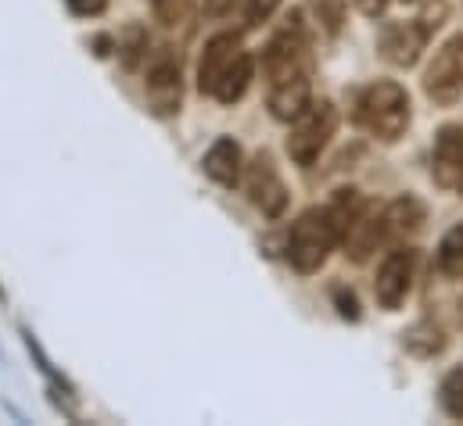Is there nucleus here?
<instances>
[{
  "mask_svg": "<svg viewBox=\"0 0 463 426\" xmlns=\"http://www.w3.org/2000/svg\"><path fill=\"white\" fill-rule=\"evenodd\" d=\"M262 72L269 83H280V79H291V76H302L309 72V43L302 36V29H288L280 32L266 51H262Z\"/></svg>",
  "mask_w": 463,
  "mask_h": 426,
  "instance_id": "6e6552de",
  "label": "nucleus"
},
{
  "mask_svg": "<svg viewBox=\"0 0 463 426\" xmlns=\"http://www.w3.org/2000/svg\"><path fill=\"white\" fill-rule=\"evenodd\" d=\"M424 43H428V32H424L420 22H392V25H384L377 47H381V58H384L388 65L410 69V65H417Z\"/></svg>",
  "mask_w": 463,
  "mask_h": 426,
  "instance_id": "9b49d317",
  "label": "nucleus"
},
{
  "mask_svg": "<svg viewBox=\"0 0 463 426\" xmlns=\"http://www.w3.org/2000/svg\"><path fill=\"white\" fill-rule=\"evenodd\" d=\"M241 54H244V43H241L237 32H220V36H213V40L205 43L202 61H198V90L213 97L216 87H220V79L227 76V69H231Z\"/></svg>",
  "mask_w": 463,
  "mask_h": 426,
  "instance_id": "9d476101",
  "label": "nucleus"
},
{
  "mask_svg": "<svg viewBox=\"0 0 463 426\" xmlns=\"http://www.w3.org/2000/svg\"><path fill=\"white\" fill-rule=\"evenodd\" d=\"M251 76H255V61H251V54L244 51L237 61H233L231 69H227V76L220 79V87H216V101L220 105H237L244 94H248V87H251Z\"/></svg>",
  "mask_w": 463,
  "mask_h": 426,
  "instance_id": "dca6fc26",
  "label": "nucleus"
},
{
  "mask_svg": "<svg viewBox=\"0 0 463 426\" xmlns=\"http://www.w3.org/2000/svg\"><path fill=\"white\" fill-rule=\"evenodd\" d=\"M457 190H460V198H463V180H460V187H457Z\"/></svg>",
  "mask_w": 463,
  "mask_h": 426,
  "instance_id": "bb28decb",
  "label": "nucleus"
},
{
  "mask_svg": "<svg viewBox=\"0 0 463 426\" xmlns=\"http://www.w3.org/2000/svg\"><path fill=\"white\" fill-rule=\"evenodd\" d=\"M355 118L381 144H395L406 133V125H410V94L399 83L381 79V83H373V87L363 90L359 107H355Z\"/></svg>",
  "mask_w": 463,
  "mask_h": 426,
  "instance_id": "f03ea898",
  "label": "nucleus"
},
{
  "mask_svg": "<svg viewBox=\"0 0 463 426\" xmlns=\"http://www.w3.org/2000/svg\"><path fill=\"white\" fill-rule=\"evenodd\" d=\"M118 51H122L126 69H133V65H137V58L147 51V36H144L137 25H129V29H126V43H118Z\"/></svg>",
  "mask_w": 463,
  "mask_h": 426,
  "instance_id": "412c9836",
  "label": "nucleus"
},
{
  "mask_svg": "<svg viewBox=\"0 0 463 426\" xmlns=\"http://www.w3.org/2000/svg\"><path fill=\"white\" fill-rule=\"evenodd\" d=\"M413 265H417V255L410 247L388 251V258L381 262L377 280H373V298L384 312H395L406 301V294L413 287Z\"/></svg>",
  "mask_w": 463,
  "mask_h": 426,
  "instance_id": "0eeeda50",
  "label": "nucleus"
},
{
  "mask_svg": "<svg viewBox=\"0 0 463 426\" xmlns=\"http://www.w3.org/2000/svg\"><path fill=\"white\" fill-rule=\"evenodd\" d=\"M424 94L439 107H453L463 97V32L449 36L435 51L424 72Z\"/></svg>",
  "mask_w": 463,
  "mask_h": 426,
  "instance_id": "20e7f679",
  "label": "nucleus"
},
{
  "mask_svg": "<svg viewBox=\"0 0 463 426\" xmlns=\"http://www.w3.org/2000/svg\"><path fill=\"white\" fill-rule=\"evenodd\" d=\"M277 7H280V0H248V7H244V25H248V29L262 25Z\"/></svg>",
  "mask_w": 463,
  "mask_h": 426,
  "instance_id": "4be33fe9",
  "label": "nucleus"
},
{
  "mask_svg": "<svg viewBox=\"0 0 463 426\" xmlns=\"http://www.w3.org/2000/svg\"><path fill=\"white\" fill-rule=\"evenodd\" d=\"M65 4H69V11L80 14V18H94V14H101V11L109 7V0H65Z\"/></svg>",
  "mask_w": 463,
  "mask_h": 426,
  "instance_id": "b1692460",
  "label": "nucleus"
},
{
  "mask_svg": "<svg viewBox=\"0 0 463 426\" xmlns=\"http://www.w3.org/2000/svg\"><path fill=\"white\" fill-rule=\"evenodd\" d=\"M355 7H359L366 18H377V14L388 7V0H355Z\"/></svg>",
  "mask_w": 463,
  "mask_h": 426,
  "instance_id": "a878e982",
  "label": "nucleus"
},
{
  "mask_svg": "<svg viewBox=\"0 0 463 426\" xmlns=\"http://www.w3.org/2000/svg\"><path fill=\"white\" fill-rule=\"evenodd\" d=\"M205 176H213L220 187H233L244 172V154H241V144L231 136H220L209 151H205Z\"/></svg>",
  "mask_w": 463,
  "mask_h": 426,
  "instance_id": "4468645a",
  "label": "nucleus"
},
{
  "mask_svg": "<svg viewBox=\"0 0 463 426\" xmlns=\"http://www.w3.org/2000/svg\"><path fill=\"white\" fill-rule=\"evenodd\" d=\"M402 4H413V0H402Z\"/></svg>",
  "mask_w": 463,
  "mask_h": 426,
  "instance_id": "cd10ccee",
  "label": "nucleus"
},
{
  "mask_svg": "<svg viewBox=\"0 0 463 426\" xmlns=\"http://www.w3.org/2000/svg\"><path fill=\"white\" fill-rule=\"evenodd\" d=\"M388 236V226H384V208H373V205H359V212L348 218L345 236H342V247H345V258L352 262H366L377 244Z\"/></svg>",
  "mask_w": 463,
  "mask_h": 426,
  "instance_id": "1a4fd4ad",
  "label": "nucleus"
},
{
  "mask_svg": "<svg viewBox=\"0 0 463 426\" xmlns=\"http://www.w3.org/2000/svg\"><path fill=\"white\" fill-rule=\"evenodd\" d=\"M144 94L147 105L158 118H173L184 101V76H180V61L173 54H155L147 65V79H144Z\"/></svg>",
  "mask_w": 463,
  "mask_h": 426,
  "instance_id": "423d86ee",
  "label": "nucleus"
},
{
  "mask_svg": "<svg viewBox=\"0 0 463 426\" xmlns=\"http://www.w3.org/2000/svg\"><path fill=\"white\" fill-rule=\"evenodd\" d=\"M446 11H449V7H446V0H439L435 7H428V11H424V14L417 18V22L424 25V32H428V36H431V32H435V29L442 25V18H446Z\"/></svg>",
  "mask_w": 463,
  "mask_h": 426,
  "instance_id": "5701e85b",
  "label": "nucleus"
},
{
  "mask_svg": "<svg viewBox=\"0 0 463 426\" xmlns=\"http://www.w3.org/2000/svg\"><path fill=\"white\" fill-rule=\"evenodd\" d=\"M335 301H338V312L345 316V320H359V305H355V294L352 291H335Z\"/></svg>",
  "mask_w": 463,
  "mask_h": 426,
  "instance_id": "393cba45",
  "label": "nucleus"
},
{
  "mask_svg": "<svg viewBox=\"0 0 463 426\" xmlns=\"http://www.w3.org/2000/svg\"><path fill=\"white\" fill-rule=\"evenodd\" d=\"M402 347L417 358H435L439 351H446V333L435 322H417L402 333Z\"/></svg>",
  "mask_w": 463,
  "mask_h": 426,
  "instance_id": "f3484780",
  "label": "nucleus"
},
{
  "mask_svg": "<svg viewBox=\"0 0 463 426\" xmlns=\"http://www.w3.org/2000/svg\"><path fill=\"white\" fill-rule=\"evenodd\" d=\"M359 205L363 201L355 198V190H338V198L331 205H320V208H309V212L298 215V222L288 233L291 269L302 273V276L317 273L327 262V255L335 251V244H342L348 218L359 212Z\"/></svg>",
  "mask_w": 463,
  "mask_h": 426,
  "instance_id": "f257e3e1",
  "label": "nucleus"
},
{
  "mask_svg": "<svg viewBox=\"0 0 463 426\" xmlns=\"http://www.w3.org/2000/svg\"><path fill=\"white\" fill-rule=\"evenodd\" d=\"M244 194H248V201L262 215H269V218L284 215V208H288V187H284V180H280V172H277L269 154H255L248 162V169H244Z\"/></svg>",
  "mask_w": 463,
  "mask_h": 426,
  "instance_id": "39448f33",
  "label": "nucleus"
},
{
  "mask_svg": "<svg viewBox=\"0 0 463 426\" xmlns=\"http://www.w3.org/2000/svg\"><path fill=\"white\" fill-rule=\"evenodd\" d=\"M313 101V87H309V72L302 76H291V79H280V83H269V111L273 118L280 122H295Z\"/></svg>",
  "mask_w": 463,
  "mask_h": 426,
  "instance_id": "ddd939ff",
  "label": "nucleus"
},
{
  "mask_svg": "<svg viewBox=\"0 0 463 426\" xmlns=\"http://www.w3.org/2000/svg\"><path fill=\"white\" fill-rule=\"evenodd\" d=\"M151 7H155V18L162 25H180L191 14L194 0H151Z\"/></svg>",
  "mask_w": 463,
  "mask_h": 426,
  "instance_id": "aec40b11",
  "label": "nucleus"
},
{
  "mask_svg": "<svg viewBox=\"0 0 463 426\" xmlns=\"http://www.w3.org/2000/svg\"><path fill=\"white\" fill-rule=\"evenodd\" d=\"M335 129H338V107L331 101H309V107L291 122V133H288L291 162L309 169L324 154V147L331 144Z\"/></svg>",
  "mask_w": 463,
  "mask_h": 426,
  "instance_id": "7ed1b4c3",
  "label": "nucleus"
},
{
  "mask_svg": "<svg viewBox=\"0 0 463 426\" xmlns=\"http://www.w3.org/2000/svg\"><path fill=\"white\" fill-rule=\"evenodd\" d=\"M435 265H439V273H442V276H449V280H463V222H457V226L442 236L439 255H435Z\"/></svg>",
  "mask_w": 463,
  "mask_h": 426,
  "instance_id": "a211bd4d",
  "label": "nucleus"
},
{
  "mask_svg": "<svg viewBox=\"0 0 463 426\" xmlns=\"http://www.w3.org/2000/svg\"><path fill=\"white\" fill-rule=\"evenodd\" d=\"M431 180L442 190H457L463 180V125H442L431 154Z\"/></svg>",
  "mask_w": 463,
  "mask_h": 426,
  "instance_id": "f8f14e48",
  "label": "nucleus"
},
{
  "mask_svg": "<svg viewBox=\"0 0 463 426\" xmlns=\"http://www.w3.org/2000/svg\"><path fill=\"white\" fill-rule=\"evenodd\" d=\"M439 402H442L446 416L463 420V366H457V369L446 373V380L439 384Z\"/></svg>",
  "mask_w": 463,
  "mask_h": 426,
  "instance_id": "6ab92c4d",
  "label": "nucleus"
},
{
  "mask_svg": "<svg viewBox=\"0 0 463 426\" xmlns=\"http://www.w3.org/2000/svg\"><path fill=\"white\" fill-rule=\"evenodd\" d=\"M424 222H428V208H424V201H417L413 194L395 198V201L384 208L388 236H410V233H417Z\"/></svg>",
  "mask_w": 463,
  "mask_h": 426,
  "instance_id": "2eb2a0df",
  "label": "nucleus"
}]
</instances>
